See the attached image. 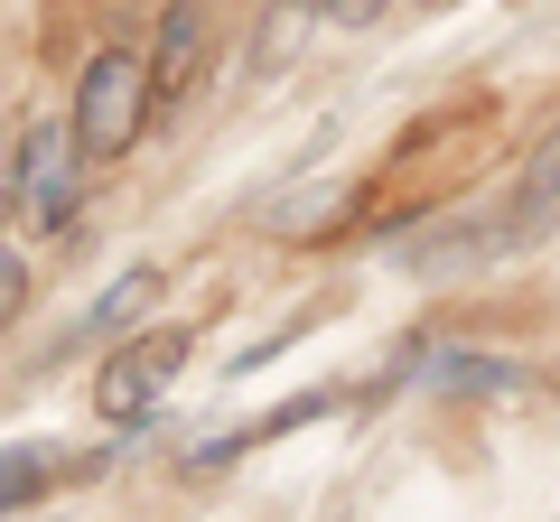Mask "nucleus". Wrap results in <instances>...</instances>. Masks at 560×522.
I'll return each mask as SVG.
<instances>
[{"instance_id":"nucleus-1","label":"nucleus","mask_w":560,"mask_h":522,"mask_svg":"<svg viewBox=\"0 0 560 522\" xmlns=\"http://www.w3.org/2000/svg\"><path fill=\"white\" fill-rule=\"evenodd\" d=\"M160 121V103H150V57H140L131 38L94 47L75 75V103H66V131H75V159L84 168H121L140 150V131Z\"/></svg>"},{"instance_id":"nucleus-2","label":"nucleus","mask_w":560,"mask_h":522,"mask_svg":"<svg viewBox=\"0 0 560 522\" xmlns=\"http://www.w3.org/2000/svg\"><path fill=\"white\" fill-rule=\"evenodd\" d=\"M84 178L94 168L75 159V131H66V112H38L20 121V141H10V215L38 224V242H66L84 215Z\"/></svg>"},{"instance_id":"nucleus-3","label":"nucleus","mask_w":560,"mask_h":522,"mask_svg":"<svg viewBox=\"0 0 560 522\" xmlns=\"http://www.w3.org/2000/svg\"><path fill=\"white\" fill-rule=\"evenodd\" d=\"M187 345H197L187 327H150V336L113 345V355H103V373H94V411H103V420H140V411L168 392V373L187 364Z\"/></svg>"},{"instance_id":"nucleus-4","label":"nucleus","mask_w":560,"mask_h":522,"mask_svg":"<svg viewBox=\"0 0 560 522\" xmlns=\"http://www.w3.org/2000/svg\"><path fill=\"white\" fill-rule=\"evenodd\" d=\"M140 57H150V103L178 112L187 84H197V66H206V0H168V10H160V38L140 47Z\"/></svg>"},{"instance_id":"nucleus-5","label":"nucleus","mask_w":560,"mask_h":522,"mask_svg":"<svg viewBox=\"0 0 560 522\" xmlns=\"http://www.w3.org/2000/svg\"><path fill=\"white\" fill-rule=\"evenodd\" d=\"M560 224V121L533 141V159H523V178H514V205H504V234H495V252H514V242H541Z\"/></svg>"},{"instance_id":"nucleus-6","label":"nucleus","mask_w":560,"mask_h":522,"mask_svg":"<svg viewBox=\"0 0 560 522\" xmlns=\"http://www.w3.org/2000/svg\"><path fill=\"white\" fill-rule=\"evenodd\" d=\"M66 476H75V466H66L47 439H38V448H28V439H20V448H0V522L20 513V503H38L47 485H66Z\"/></svg>"},{"instance_id":"nucleus-7","label":"nucleus","mask_w":560,"mask_h":522,"mask_svg":"<svg viewBox=\"0 0 560 522\" xmlns=\"http://www.w3.org/2000/svg\"><path fill=\"white\" fill-rule=\"evenodd\" d=\"M150 289H160V271H150V261H140V271H121V281L103 289V308H94V318H84V336H103V327H131Z\"/></svg>"},{"instance_id":"nucleus-8","label":"nucleus","mask_w":560,"mask_h":522,"mask_svg":"<svg viewBox=\"0 0 560 522\" xmlns=\"http://www.w3.org/2000/svg\"><path fill=\"white\" fill-rule=\"evenodd\" d=\"M440 392H504L514 382V364H495V355H440Z\"/></svg>"},{"instance_id":"nucleus-9","label":"nucleus","mask_w":560,"mask_h":522,"mask_svg":"<svg viewBox=\"0 0 560 522\" xmlns=\"http://www.w3.org/2000/svg\"><path fill=\"white\" fill-rule=\"evenodd\" d=\"M20 308H28V261H20V242L0 234V327L20 318Z\"/></svg>"},{"instance_id":"nucleus-10","label":"nucleus","mask_w":560,"mask_h":522,"mask_svg":"<svg viewBox=\"0 0 560 522\" xmlns=\"http://www.w3.org/2000/svg\"><path fill=\"white\" fill-rule=\"evenodd\" d=\"M383 10H393V0H327L318 20H337V28H374V20H383Z\"/></svg>"},{"instance_id":"nucleus-11","label":"nucleus","mask_w":560,"mask_h":522,"mask_svg":"<svg viewBox=\"0 0 560 522\" xmlns=\"http://www.w3.org/2000/svg\"><path fill=\"white\" fill-rule=\"evenodd\" d=\"M0 215H10V150H0Z\"/></svg>"},{"instance_id":"nucleus-12","label":"nucleus","mask_w":560,"mask_h":522,"mask_svg":"<svg viewBox=\"0 0 560 522\" xmlns=\"http://www.w3.org/2000/svg\"><path fill=\"white\" fill-rule=\"evenodd\" d=\"M290 10H300V20H308V10H327V0H290Z\"/></svg>"}]
</instances>
